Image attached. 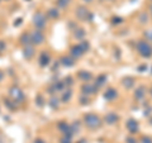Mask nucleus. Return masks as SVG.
<instances>
[{
	"instance_id": "obj_1",
	"label": "nucleus",
	"mask_w": 152,
	"mask_h": 143,
	"mask_svg": "<svg viewBox=\"0 0 152 143\" xmlns=\"http://www.w3.org/2000/svg\"><path fill=\"white\" fill-rule=\"evenodd\" d=\"M84 123L89 129H98V128L102 127V119L94 113L85 114L84 115Z\"/></svg>"
},
{
	"instance_id": "obj_2",
	"label": "nucleus",
	"mask_w": 152,
	"mask_h": 143,
	"mask_svg": "<svg viewBox=\"0 0 152 143\" xmlns=\"http://www.w3.org/2000/svg\"><path fill=\"white\" fill-rule=\"evenodd\" d=\"M136 48H137V52H138L142 57H145V58L152 57V47L148 42H146L145 39H140L137 42Z\"/></svg>"
},
{
	"instance_id": "obj_3",
	"label": "nucleus",
	"mask_w": 152,
	"mask_h": 143,
	"mask_svg": "<svg viewBox=\"0 0 152 143\" xmlns=\"http://www.w3.org/2000/svg\"><path fill=\"white\" fill-rule=\"evenodd\" d=\"M9 96H10V100L14 104H20L24 101V93L18 86H12L9 89Z\"/></svg>"
},
{
	"instance_id": "obj_4",
	"label": "nucleus",
	"mask_w": 152,
	"mask_h": 143,
	"mask_svg": "<svg viewBox=\"0 0 152 143\" xmlns=\"http://www.w3.org/2000/svg\"><path fill=\"white\" fill-rule=\"evenodd\" d=\"M76 18L79 20L83 22H91L93 20V14L89 12V9H86V7H79L77 10H76Z\"/></svg>"
},
{
	"instance_id": "obj_5",
	"label": "nucleus",
	"mask_w": 152,
	"mask_h": 143,
	"mask_svg": "<svg viewBox=\"0 0 152 143\" xmlns=\"http://www.w3.org/2000/svg\"><path fill=\"white\" fill-rule=\"evenodd\" d=\"M46 23H47V18L43 13L41 12H37L34 15H33V24H34V27L37 28V29H43V28L46 27Z\"/></svg>"
},
{
	"instance_id": "obj_6",
	"label": "nucleus",
	"mask_w": 152,
	"mask_h": 143,
	"mask_svg": "<svg viewBox=\"0 0 152 143\" xmlns=\"http://www.w3.org/2000/svg\"><path fill=\"white\" fill-rule=\"evenodd\" d=\"M29 34H31L32 45H42L45 42V34L41 29H34Z\"/></svg>"
},
{
	"instance_id": "obj_7",
	"label": "nucleus",
	"mask_w": 152,
	"mask_h": 143,
	"mask_svg": "<svg viewBox=\"0 0 152 143\" xmlns=\"http://www.w3.org/2000/svg\"><path fill=\"white\" fill-rule=\"evenodd\" d=\"M126 127H127V129H128V132H129L131 134H136V133L140 131V124H138V122H137L136 119H133V118L128 119L127 123H126Z\"/></svg>"
},
{
	"instance_id": "obj_8",
	"label": "nucleus",
	"mask_w": 152,
	"mask_h": 143,
	"mask_svg": "<svg viewBox=\"0 0 152 143\" xmlns=\"http://www.w3.org/2000/svg\"><path fill=\"white\" fill-rule=\"evenodd\" d=\"M81 91L84 95H93V94H96L98 93V88L93 84H89V82H85L83 86H81Z\"/></svg>"
},
{
	"instance_id": "obj_9",
	"label": "nucleus",
	"mask_w": 152,
	"mask_h": 143,
	"mask_svg": "<svg viewBox=\"0 0 152 143\" xmlns=\"http://www.w3.org/2000/svg\"><path fill=\"white\" fill-rule=\"evenodd\" d=\"M70 53H71V57H72V58L77 60V58H80V57H81V56L85 53V52L83 51L81 46H80V45H76V46H72V47H71Z\"/></svg>"
},
{
	"instance_id": "obj_10",
	"label": "nucleus",
	"mask_w": 152,
	"mask_h": 143,
	"mask_svg": "<svg viewBox=\"0 0 152 143\" xmlns=\"http://www.w3.org/2000/svg\"><path fill=\"white\" fill-rule=\"evenodd\" d=\"M104 120H105L107 124H109V125H113V124H115V123H117L118 120H119V117H118L115 113L110 112V113H108L107 115L104 117Z\"/></svg>"
},
{
	"instance_id": "obj_11",
	"label": "nucleus",
	"mask_w": 152,
	"mask_h": 143,
	"mask_svg": "<svg viewBox=\"0 0 152 143\" xmlns=\"http://www.w3.org/2000/svg\"><path fill=\"white\" fill-rule=\"evenodd\" d=\"M77 77L84 81V82H89L90 80L93 79V74L90 72V71H85V70H80L77 72Z\"/></svg>"
},
{
	"instance_id": "obj_12",
	"label": "nucleus",
	"mask_w": 152,
	"mask_h": 143,
	"mask_svg": "<svg viewBox=\"0 0 152 143\" xmlns=\"http://www.w3.org/2000/svg\"><path fill=\"white\" fill-rule=\"evenodd\" d=\"M117 96H118V93H117V90L113 89V88L107 89L105 93H104V99L108 100V101H113Z\"/></svg>"
},
{
	"instance_id": "obj_13",
	"label": "nucleus",
	"mask_w": 152,
	"mask_h": 143,
	"mask_svg": "<svg viewBox=\"0 0 152 143\" xmlns=\"http://www.w3.org/2000/svg\"><path fill=\"white\" fill-rule=\"evenodd\" d=\"M65 84H64V81H57V82H55L52 86L48 89V93L51 94H53L55 91H62V90H65Z\"/></svg>"
},
{
	"instance_id": "obj_14",
	"label": "nucleus",
	"mask_w": 152,
	"mask_h": 143,
	"mask_svg": "<svg viewBox=\"0 0 152 143\" xmlns=\"http://www.w3.org/2000/svg\"><path fill=\"white\" fill-rule=\"evenodd\" d=\"M23 55L27 60H31L33 56H34V47L32 45H28V46H24V50H23Z\"/></svg>"
},
{
	"instance_id": "obj_15",
	"label": "nucleus",
	"mask_w": 152,
	"mask_h": 143,
	"mask_svg": "<svg viewBox=\"0 0 152 143\" xmlns=\"http://www.w3.org/2000/svg\"><path fill=\"white\" fill-rule=\"evenodd\" d=\"M38 61H39V65L42 66V67H46V66L50 63V61H51L50 55L47 53V52H42L41 56H39V58H38Z\"/></svg>"
},
{
	"instance_id": "obj_16",
	"label": "nucleus",
	"mask_w": 152,
	"mask_h": 143,
	"mask_svg": "<svg viewBox=\"0 0 152 143\" xmlns=\"http://www.w3.org/2000/svg\"><path fill=\"white\" fill-rule=\"evenodd\" d=\"M107 80H108V76H107L105 74H102V75H99L98 77H96V80H95V84H94V85L99 89V88H102V86H104V85H105Z\"/></svg>"
},
{
	"instance_id": "obj_17",
	"label": "nucleus",
	"mask_w": 152,
	"mask_h": 143,
	"mask_svg": "<svg viewBox=\"0 0 152 143\" xmlns=\"http://www.w3.org/2000/svg\"><path fill=\"white\" fill-rule=\"evenodd\" d=\"M61 63H62L64 66H66V67H72V66L75 65V58L69 57V56H64L62 58H61Z\"/></svg>"
},
{
	"instance_id": "obj_18",
	"label": "nucleus",
	"mask_w": 152,
	"mask_h": 143,
	"mask_svg": "<svg viewBox=\"0 0 152 143\" xmlns=\"http://www.w3.org/2000/svg\"><path fill=\"white\" fill-rule=\"evenodd\" d=\"M145 95H146V88L145 86H140V88H137L136 89V91H134V98L137 100H142L145 98Z\"/></svg>"
},
{
	"instance_id": "obj_19",
	"label": "nucleus",
	"mask_w": 152,
	"mask_h": 143,
	"mask_svg": "<svg viewBox=\"0 0 152 143\" xmlns=\"http://www.w3.org/2000/svg\"><path fill=\"white\" fill-rule=\"evenodd\" d=\"M71 98H72V90L71 89H66L64 90L62 93V98H61V100H62V103H69Z\"/></svg>"
},
{
	"instance_id": "obj_20",
	"label": "nucleus",
	"mask_w": 152,
	"mask_h": 143,
	"mask_svg": "<svg viewBox=\"0 0 152 143\" xmlns=\"http://www.w3.org/2000/svg\"><path fill=\"white\" fill-rule=\"evenodd\" d=\"M20 43H22L23 46L32 45V41H31V34H29V33H23L22 37H20Z\"/></svg>"
},
{
	"instance_id": "obj_21",
	"label": "nucleus",
	"mask_w": 152,
	"mask_h": 143,
	"mask_svg": "<svg viewBox=\"0 0 152 143\" xmlns=\"http://www.w3.org/2000/svg\"><path fill=\"white\" fill-rule=\"evenodd\" d=\"M133 85H134V79H133V77L123 79V86H124L126 89H132Z\"/></svg>"
},
{
	"instance_id": "obj_22",
	"label": "nucleus",
	"mask_w": 152,
	"mask_h": 143,
	"mask_svg": "<svg viewBox=\"0 0 152 143\" xmlns=\"http://www.w3.org/2000/svg\"><path fill=\"white\" fill-rule=\"evenodd\" d=\"M47 14H48V17H51L52 19H57V18L60 17V13H58V10H57V9H55V8L50 9V10L47 12Z\"/></svg>"
},
{
	"instance_id": "obj_23",
	"label": "nucleus",
	"mask_w": 152,
	"mask_h": 143,
	"mask_svg": "<svg viewBox=\"0 0 152 143\" xmlns=\"http://www.w3.org/2000/svg\"><path fill=\"white\" fill-rule=\"evenodd\" d=\"M74 36L77 38V39H83L84 36H85V31L81 29V28H79V29H75V33H74Z\"/></svg>"
},
{
	"instance_id": "obj_24",
	"label": "nucleus",
	"mask_w": 152,
	"mask_h": 143,
	"mask_svg": "<svg viewBox=\"0 0 152 143\" xmlns=\"http://www.w3.org/2000/svg\"><path fill=\"white\" fill-rule=\"evenodd\" d=\"M70 129H71V132H72V134H75V133H79V131H80V123L79 122L72 123V124L70 125Z\"/></svg>"
},
{
	"instance_id": "obj_25",
	"label": "nucleus",
	"mask_w": 152,
	"mask_h": 143,
	"mask_svg": "<svg viewBox=\"0 0 152 143\" xmlns=\"http://www.w3.org/2000/svg\"><path fill=\"white\" fill-rule=\"evenodd\" d=\"M50 105H51V108H53V109L58 108V99L55 98V96H52L51 100H50Z\"/></svg>"
},
{
	"instance_id": "obj_26",
	"label": "nucleus",
	"mask_w": 152,
	"mask_h": 143,
	"mask_svg": "<svg viewBox=\"0 0 152 143\" xmlns=\"http://www.w3.org/2000/svg\"><path fill=\"white\" fill-rule=\"evenodd\" d=\"M80 46H81V48L84 52H88L89 48H90V43L88 41H81V43H80Z\"/></svg>"
},
{
	"instance_id": "obj_27",
	"label": "nucleus",
	"mask_w": 152,
	"mask_h": 143,
	"mask_svg": "<svg viewBox=\"0 0 152 143\" xmlns=\"http://www.w3.org/2000/svg\"><path fill=\"white\" fill-rule=\"evenodd\" d=\"M140 22L142 23V24H145V23L148 22V15H147V13H141V15H140Z\"/></svg>"
},
{
	"instance_id": "obj_28",
	"label": "nucleus",
	"mask_w": 152,
	"mask_h": 143,
	"mask_svg": "<svg viewBox=\"0 0 152 143\" xmlns=\"http://www.w3.org/2000/svg\"><path fill=\"white\" fill-rule=\"evenodd\" d=\"M89 103H90V100H89L88 96H85V95L80 96V104H81V105H88Z\"/></svg>"
},
{
	"instance_id": "obj_29",
	"label": "nucleus",
	"mask_w": 152,
	"mask_h": 143,
	"mask_svg": "<svg viewBox=\"0 0 152 143\" xmlns=\"http://www.w3.org/2000/svg\"><path fill=\"white\" fill-rule=\"evenodd\" d=\"M64 84H65V86H66V88H67V86H71V85L74 84L72 77H71V76H67V77L64 80Z\"/></svg>"
},
{
	"instance_id": "obj_30",
	"label": "nucleus",
	"mask_w": 152,
	"mask_h": 143,
	"mask_svg": "<svg viewBox=\"0 0 152 143\" xmlns=\"http://www.w3.org/2000/svg\"><path fill=\"white\" fill-rule=\"evenodd\" d=\"M145 37H146V39L147 41H150V42H152V29H148V31H146L145 33Z\"/></svg>"
},
{
	"instance_id": "obj_31",
	"label": "nucleus",
	"mask_w": 152,
	"mask_h": 143,
	"mask_svg": "<svg viewBox=\"0 0 152 143\" xmlns=\"http://www.w3.org/2000/svg\"><path fill=\"white\" fill-rule=\"evenodd\" d=\"M70 1H71V0H57V3H58V5H60V7H62V8L67 7L69 4H70Z\"/></svg>"
},
{
	"instance_id": "obj_32",
	"label": "nucleus",
	"mask_w": 152,
	"mask_h": 143,
	"mask_svg": "<svg viewBox=\"0 0 152 143\" xmlns=\"http://www.w3.org/2000/svg\"><path fill=\"white\" fill-rule=\"evenodd\" d=\"M141 143H152V138L147 137V136H143L141 138Z\"/></svg>"
},
{
	"instance_id": "obj_33",
	"label": "nucleus",
	"mask_w": 152,
	"mask_h": 143,
	"mask_svg": "<svg viewBox=\"0 0 152 143\" xmlns=\"http://www.w3.org/2000/svg\"><path fill=\"white\" fill-rule=\"evenodd\" d=\"M112 23H113V24H119V23H122L123 22V19L122 18H119V17H114L113 19H112Z\"/></svg>"
},
{
	"instance_id": "obj_34",
	"label": "nucleus",
	"mask_w": 152,
	"mask_h": 143,
	"mask_svg": "<svg viewBox=\"0 0 152 143\" xmlns=\"http://www.w3.org/2000/svg\"><path fill=\"white\" fill-rule=\"evenodd\" d=\"M61 143H71V137L64 136L62 138H61Z\"/></svg>"
},
{
	"instance_id": "obj_35",
	"label": "nucleus",
	"mask_w": 152,
	"mask_h": 143,
	"mask_svg": "<svg viewBox=\"0 0 152 143\" xmlns=\"http://www.w3.org/2000/svg\"><path fill=\"white\" fill-rule=\"evenodd\" d=\"M127 143H137V139H134V138H132V137H127Z\"/></svg>"
},
{
	"instance_id": "obj_36",
	"label": "nucleus",
	"mask_w": 152,
	"mask_h": 143,
	"mask_svg": "<svg viewBox=\"0 0 152 143\" xmlns=\"http://www.w3.org/2000/svg\"><path fill=\"white\" fill-rule=\"evenodd\" d=\"M145 70H147V66H146V65H142V66H140V67H138V71H140V72H143Z\"/></svg>"
},
{
	"instance_id": "obj_37",
	"label": "nucleus",
	"mask_w": 152,
	"mask_h": 143,
	"mask_svg": "<svg viewBox=\"0 0 152 143\" xmlns=\"http://www.w3.org/2000/svg\"><path fill=\"white\" fill-rule=\"evenodd\" d=\"M4 50H5V45H4V42L0 41V52L4 51Z\"/></svg>"
},
{
	"instance_id": "obj_38",
	"label": "nucleus",
	"mask_w": 152,
	"mask_h": 143,
	"mask_svg": "<svg viewBox=\"0 0 152 143\" xmlns=\"http://www.w3.org/2000/svg\"><path fill=\"white\" fill-rule=\"evenodd\" d=\"M33 143H46L43 139H41V138H37V139L33 141Z\"/></svg>"
},
{
	"instance_id": "obj_39",
	"label": "nucleus",
	"mask_w": 152,
	"mask_h": 143,
	"mask_svg": "<svg viewBox=\"0 0 152 143\" xmlns=\"http://www.w3.org/2000/svg\"><path fill=\"white\" fill-rule=\"evenodd\" d=\"M77 143H88V141H86V139H80Z\"/></svg>"
},
{
	"instance_id": "obj_40",
	"label": "nucleus",
	"mask_w": 152,
	"mask_h": 143,
	"mask_svg": "<svg viewBox=\"0 0 152 143\" xmlns=\"http://www.w3.org/2000/svg\"><path fill=\"white\" fill-rule=\"evenodd\" d=\"M3 77H4V74H3V71H0V81L3 80Z\"/></svg>"
},
{
	"instance_id": "obj_41",
	"label": "nucleus",
	"mask_w": 152,
	"mask_h": 143,
	"mask_svg": "<svg viewBox=\"0 0 152 143\" xmlns=\"http://www.w3.org/2000/svg\"><path fill=\"white\" fill-rule=\"evenodd\" d=\"M84 1H86V3H91L93 0H84Z\"/></svg>"
},
{
	"instance_id": "obj_42",
	"label": "nucleus",
	"mask_w": 152,
	"mask_h": 143,
	"mask_svg": "<svg viewBox=\"0 0 152 143\" xmlns=\"http://www.w3.org/2000/svg\"><path fill=\"white\" fill-rule=\"evenodd\" d=\"M100 1H113V0H100Z\"/></svg>"
},
{
	"instance_id": "obj_43",
	"label": "nucleus",
	"mask_w": 152,
	"mask_h": 143,
	"mask_svg": "<svg viewBox=\"0 0 152 143\" xmlns=\"http://www.w3.org/2000/svg\"><path fill=\"white\" fill-rule=\"evenodd\" d=\"M0 143H3V141H1V138H0Z\"/></svg>"
},
{
	"instance_id": "obj_44",
	"label": "nucleus",
	"mask_w": 152,
	"mask_h": 143,
	"mask_svg": "<svg viewBox=\"0 0 152 143\" xmlns=\"http://www.w3.org/2000/svg\"><path fill=\"white\" fill-rule=\"evenodd\" d=\"M150 93H151V95H152V89H151V91H150Z\"/></svg>"
},
{
	"instance_id": "obj_45",
	"label": "nucleus",
	"mask_w": 152,
	"mask_h": 143,
	"mask_svg": "<svg viewBox=\"0 0 152 143\" xmlns=\"http://www.w3.org/2000/svg\"><path fill=\"white\" fill-rule=\"evenodd\" d=\"M151 12H152V5H151Z\"/></svg>"
}]
</instances>
